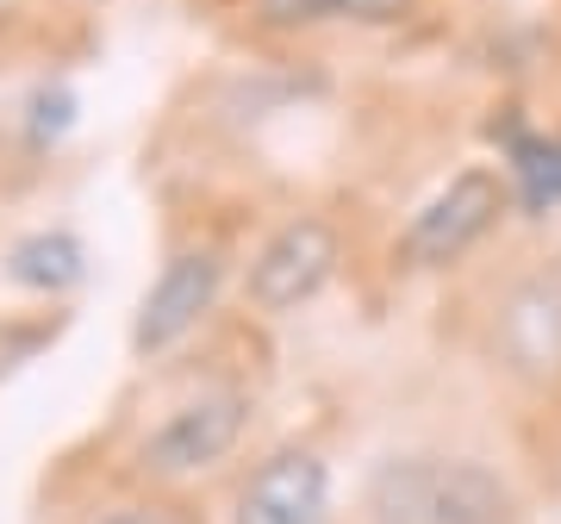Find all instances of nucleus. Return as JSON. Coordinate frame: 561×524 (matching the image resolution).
Returning a JSON list of instances; mask_svg holds the SVG:
<instances>
[{
    "label": "nucleus",
    "mask_w": 561,
    "mask_h": 524,
    "mask_svg": "<svg viewBox=\"0 0 561 524\" xmlns=\"http://www.w3.org/2000/svg\"><path fill=\"white\" fill-rule=\"evenodd\" d=\"M375 524H505L512 487L474 456H393L368 475Z\"/></svg>",
    "instance_id": "1"
},
{
    "label": "nucleus",
    "mask_w": 561,
    "mask_h": 524,
    "mask_svg": "<svg viewBox=\"0 0 561 524\" xmlns=\"http://www.w3.org/2000/svg\"><path fill=\"white\" fill-rule=\"evenodd\" d=\"M505 201H512L505 175L474 162V169L449 175V182L405 219V231L393 238V257H400L405 269H449V262H461L493 225H500Z\"/></svg>",
    "instance_id": "2"
},
{
    "label": "nucleus",
    "mask_w": 561,
    "mask_h": 524,
    "mask_svg": "<svg viewBox=\"0 0 561 524\" xmlns=\"http://www.w3.org/2000/svg\"><path fill=\"white\" fill-rule=\"evenodd\" d=\"M337 262H343L337 225L319 219V213H300V219H287L256 250L250 275H243V300L256 306V312H268V319H280V312H294V306L312 300L337 275Z\"/></svg>",
    "instance_id": "3"
},
{
    "label": "nucleus",
    "mask_w": 561,
    "mask_h": 524,
    "mask_svg": "<svg viewBox=\"0 0 561 524\" xmlns=\"http://www.w3.org/2000/svg\"><path fill=\"white\" fill-rule=\"evenodd\" d=\"M243 424H250V400L219 387V394H194L181 400L169 419L138 444V468L157 475V481H187V475H206L219 468L231 449H238Z\"/></svg>",
    "instance_id": "4"
},
{
    "label": "nucleus",
    "mask_w": 561,
    "mask_h": 524,
    "mask_svg": "<svg viewBox=\"0 0 561 524\" xmlns=\"http://www.w3.org/2000/svg\"><path fill=\"white\" fill-rule=\"evenodd\" d=\"M225 287V257L219 250H181V257L162 262V275L150 282V294L138 300V319H131V350L138 356H162L175 350L187 331H201V319L219 306Z\"/></svg>",
    "instance_id": "5"
},
{
    "label": "nucleus",
    "mask_w": 561,
    "mask_h": 524,
    "mask_svg": "<svg viewBox=\"0 0 561 524\" xmlns=\"http://www.w3.org/2000/svg\"><path fill=\"white\" fill-rule=\"evenodd\" d=\"M231 524H337V512H331V468L312 449H275L238 487Z\"/></svg>",
    "instance_id": "6"
},
{
    "label": "nucleus",
    "mask_w": 561,
    "mask_h": 524,
    "mask_svg": "<svg viewBox=\"0 0 561 524\" xmlns=\"http://www.w3.org/2000/svg\"><path fill=\"white\" fill-rule=\"evenodd\" d=\"M500 343L518 375H556L561 368V282H549V275L524 282L500 312Z\"/></svg>",
    "instance_id": "7"
},
{
    "label": "nucleus",
    "mask_w": 561,
    "mask_h": 524,
    "mask_svg": "<svg viewBox=\"0 0 561 524\" xmlns=\"http://www.w3.org/2000/svg\"><path fill=\"white\" fill-rule=\"evenodd\" d=\"M493 144H500V162H505V187L524 213H556L561 206V132H537L524 125L518 113H505L493 125Z\"/></svg>",
    "instance_id": "8"
},
{
    "label": "nucleus",
    "mask_w": 561,
    "mask_h": 524,
    "mask_svg": "<svg viewBox=\"0 0 561 524\" xmlns=\"http://www.w3.org/2000/svg\"><path fill=\"white\" fill-rule=\"evenodd\" d=\"M7 282L25 294H69L88 282V250L76 231H25L7 250Z\"/></svg>",
    "instance_id": "9"
},
{
    "label": "nucleus",
    "mask_w": 561,
    "mask_h": 524,
    "mask_svg": "<svg viewBox=\"0 0 561 524\" xmlns=\"http://www.w3.org/2000/svg\"><path fill=\"white\" fill-rule=\"evenodd\" d=\"M419 0H250L262 32H300V25H400Z\"/></svg>",
    "instance_id": "10"
},
{
    "label": "nucleus",
    "mask_w": 561,
    "mask_h": 524,
    "mask_svg": "<svg viewBox=\"0 0 561 524\" xmlns=\"http://www.w3.org/2000/svg\"><path fill=\"white\" fill-rule=\"evenodd\" d=\"M101 524H194V519L175 512V505H119V512H106Z\"/></svg>",
    "instance_id": "11"
}]
</instances>
